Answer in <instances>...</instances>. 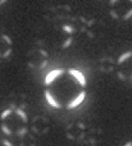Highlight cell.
I'll use <instances>...</instances> for the list:
<instances>
[{
    "label": "cell",
    "instance_id": "cell-11",
    "mask_svg": "<svg viewBox=\"0 0 132 146\" xmlns=\"http://www.w3.org/2000/svg\"><path fill=\"white\" fill-rule=\"evenodd\" d=\"M8 2V0H0V6H3Z\"/></svg>",
    "mask_w": 132,
    "mask_h": 146
},
{
    "label": "cell",
    "instance_id": "cell-9",
    "mask_svg": "<svg viewBox=\"0 0 132 146\" xmlns=\"http://www.w3.org/2000/svg\"><path fill=\"white\" fill-rule=\"evenodd\" d=\"M32 130L37 133V135H45L47 132L50 131V124L47 122V120L43 117H37L33 120L32 124H31Z\"/></svg>",
    "mask_w": 132,
    "mask_h": 146
},
{
    "label": "cell",
    "instance_id": "cell-3",
    "mask_svg": "<svg viewBox=\"0 0 132 146\" xmlns=\"http://www.w3.org/2000/svg\"><path fill=\"white\" fill-rule=\"evenodd\" d=\"M75 31L76 28L74 27L73 23H61L53 31V41L55 42L57 47L65 50L73 43Z\"/></svg>",
    "mask_w": 132,
    "mask_h": 146
},
{
    "label": "cell",
    "instance_id": "cell-6",
    "mask_svg": "<svg viewBox=\"0 0 132 146\" xmlns=\"http://www.w3.org/2000/svg\"><path fill=\"white\" fill-rule=\"evenodd\" d=\"M49 64V53L41 46L33 47L28 54V65L33 69H43Z\"/></svg>",
    "mask_w": 132,
    "mask_h": 146
},
{
    "label": "cell",
    "instance_id": "cell-7",
    "mask_svg": "<svg viewBox=\"0 0 132 146\" xmlns=\"http://www.w3.org/2000/svg\"><path fill=\"white\" fill-rule=\"evenodd\" d=\"M66 137L74 142H86L89 136L87 126L83 122H73L66 127Z\"/></svg>",
    "mask_w": 132,
    "mask_h": 146
},
{
    "label": "cell",
    "instance_id": "cell-8",
    "mask_svg": "<svg viewBox=\"0 0 132 146\" xmlns=\"http://www.w3.org/2000/svg\"><path fill=\"white\" fill-rule=\"evenodd\" d=\"M13 52V42L8 34L0 33V59L8 58Z\"/></svg>",
    "mask_w": 132,
    "mask_h": 146
},
{
    "label": "cell",
    "instance_id": "cell-5",
    "mask_svg": "<svg viewBox=\"0 0 132 146\" xmlns=\"http://www.w3.org/2000/svg\"><path fill=\"white\" fill-rule=\"evenodd\" d=\"M118 77L123 81H132V51L122 53L116 62Z\"/></svg>",
    "mask_w": 132,
    "mask_h": 146
},
{
    "label": "cell",
    "instance_id": "cell-1",
    "mask_svg": "<svg viewBox=\"0 0 132 146\" xmlns=\"http://www.w3.org/2000/svg\"><path fill=\"white\" fill-rule=\"evenodd\" d=\"M44 98L52 108L73 110L87 97V79L75 68H57L44 78Z\"/></svg>",
    "mask_w": 132,
    "mask_h": 146
},
{
    "label": "cell",
    "instance_id": "cell-10",
    "mask_svg": "<svg viewBox=\"0 0 132 146\" xmlns=\"http://www.w3.org/2000/svg\"><path fill=\"white\" fill-rule=\"evenodd\" d=\"M100 70L103 73L108 74L116 70V62L111 57H105L100 60Z\"/></svg>",
    "mask_w": 132,
    "mask_h": 146
},
{
    "label": "cell",
    "instance_id": "cell-4",
    "mask_svg": "<svg viewBox=\"0 0 132 146\" xmlns=\"http://www.w3.org/2000/svg\"><path fill=\"white\" fill-rule=\"evenodd\" d=\"M109 13L116 21L132 19V0H109Z\"/></svg>",
    "mask_w": 132,
    "mask_h": 146
},
{
    "label": "cell",
    "instance_id": "cell-2",
    "mask_svg": "<svg viewBox=\"0 0 132 146\" xmlns=\"http://www.w3.org/2000/svg\"><path fill=\"white\" fill-rule=\"evenodd\" d=\"M0 129L11 137H22L29 130V117L23 109L11 106L0 113Z\"/></svg>",
    "mask_w": 132,
    "mask_h": 146
}]
</instances>
